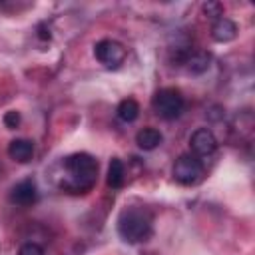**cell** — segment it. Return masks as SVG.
I'll list each match as a JSON object with an SVG mask.
<instances>
[{
    "label": "cell",
    "instance_id": "6da1fadb",
    "mask_svg": "<svg viewBox=\"0 0 255 255\" xmlns=\"http://www.w3.org/2000/svg\"><path fill=\"white\" fill-rule=\"evenodd\" d=\"M98 181V161L90 153H72L62 161L60 187L68 193H86Z\"/></svg>",
    "mask_w": 255,
    "mask_h": 255
},
{
    "label": "cell",
    "instance_id": "7a4b0ae2",
    "mask_svg": "<svg viewBox=\"0 0 255 255\" xmlns=\"http://www.w3.org/2000/svg\"><path fill=\"white\" fill-rule=\"evenodd\" d=\"M153 231V215L139 205H131L120 211L118 215V235L126 243L147 241Z\"/></svg>",
    "mask_w": 255,
    "mask_h": 255
},
{
    "label": "cell",
    "instance_id": "3957f363",
    "mask_svg": "<svg viewBox=\"0 0 255 255\" xmlns=\"http://www.w3.org/2000/svg\"><path fill=\"white\" fill-rule=\"evenodd\" d=\"M151 108L161 120H175L183 114L185 100L177 88H161L153 94Z\"/></svg>",
    "mask_w": 255,
    "mask_h": 255
},
{
    "label": "cell",
    "instance_id": "277c9868",
    "mask_svg": "<svg viewBox=\"0 0 255 255\" xmlns=\"http://www.w3.org/2000/svg\"><path fill=\"white\" fill-rule=\"evenodd\" d=\"M203 177V163L193 155H179L173 163V179L181 185H195Z\"/></svg>",
    "mask_w": 255,
    "mask_h": 255
},
{
    "label": "cell",
    "instance_id": "5b68a950",
    "mask_svg": "<svg viewBox=\"0 0 255 255\" xmlns=\"http://www.w3.org/2000/svg\"><path fill=\"white\" fill-rule=\"evenodd\" d=\"M94 56H96V60H98L104 68H108V70H118V68L124 64V60H126V48H124L120 42L106 38V40H100V42L94 46Z\"/></svg>",
    "mask_w": 255,
    "mask_h": 255
},
{
    "label": "cell",
    "instance_id": "8992f818",
    "mask_svg": "<svg viewBox=\"0 0 255 255\" xmlns=\"http://www.w3.org/2000/svg\"><path fill=\"white\" fill-rule=\"evenodd\" d=\"M189 147H191V151H193V157H197V159L201 161V159H207V157H211V155L215 153V149H217V139H215V135H213L211 129H207V128H197V129L191 133V137H189Z\"/></svg>",
    "mask_w": 255,
    "mask_h": 255
},
{
    "label": "cell",
    "instance_id": "52a82bcc",
    "mask_svg": "<svg viewBox=\"0 0 255 255\" xmlns=\"http://www.w3.org/2000/svg\"><path fill=\"white\" fill-rule=\"evenodd\" d=\"M38 201V185L34 179H22L10 189V203L18 207H28Z\"/></svg>",
    "mask_w": 255,
    "mask_h": 255
},
{
    "label": "cell",
    "instance_id": "ba28073f",
    "mask_svg": "<svg viewBox=\"0 0 255 255\" xmlns=\"http://www.w3.org/2000/svg\"><path fill=\"white\" fill-rule=\"evenodd\" d=\"M235 36H237V24H235L233 20H229V18H225V16L213 20L211 38H213L215 42L225 44V42H231Z\"/></svg>",
    "mask_w": 255,
    "mask_h": 255
},
{
    "label": "cell",
    "instance_id": "9c48e42d",
    "mask_svg": "<svg viewBox=\"0 0 255 255\" xmlns=\"http://www.w3.org/2000/svg\"><path fill=\"white\" fill-rule=\"evenodd\" d=\"M8 155L18 163H28L34 157V141L26 137L12 139L8 145Z\"/></svg>",
    "mask_w": 255,
    "mask_h": 255
},
{
    "label": "cell",
    "instance_id": "30bf717a",
    "mask_svg": "<svg viewBox=\"0 0 255 255\" xmlns=\"http://www.w3.org/2000/svg\"><path fill=\"white\" fill-rule=\"evenodd\" d=\"M183 64L187 66V70H189L191 74H203V72H207V68H209V64H211V54L205 52V50L189 52Z\"/></svg>",
    "mask_w": 255,
    "mask_h": 255
},
{
    "label": "cell",
    "instance_id": "8fae6325",
    "mask_svg": "<svg viewBox=\"0 0 255 255\" xmlns=\"http://www.w3.org/2000/svg\"><path fill=\"white\" fill-rule=\"evenodd\" d=\"M161 141H163V135H161L155 128H143V129H139L137 135H135V143H137L141 149H145V151L155 149Z\"/></svg>",
    "mask_w": 255,
    "mask_h": 255
},
{
    "label": "cell",
    "instance_id": "7c38bea8",
    "mask_svg": "<svg viewBox=\"0 0 255 255\" xmlns=\"http://www.w3.org/2000/svg\"><path fill=\"white\" fill-rule=\"evenodd\" d=\"M126 183V167L120 157H112L108 165V185L112 189H120Z\"/></svg>",
    "mask_w": 255,
    "mask_h": 255
},
{
    "label": "cell",
    "instance_id": "4fadbf2b",
    "mask_svg": "<svg viewBox=\"0 0 255 255\" xmlns=\"http://www.w3.org/2000/svg\"><path fill=\"white\" fill-rule=\"evenodd\" d=\"M116 116H118L124 124H131V122H135L137 116H139V104H137L133 98L122 100V102L118 104V108H116Z\"/></svg>",
    "mask_w": 255,
    "mask_h": 255
},
{
    "label": "cell",
    "instance_id": "5bb4252c",
    "mask_svg": "<svg viewBox=\"0 0 255 255\" xmlns=\"http://www.w3.org/2000/svg\"><path fill=\"white\" fill-rule=\"evenodd\" d=\"M201 10H203V14H205L207 18H211V20H217V18L223 16V6H221L219 2H205V4L201 6Z\"/></svg>",
    "mask_w": 255,
    "mask_h": 255
},
{
    "label": "cell",
    "instance_id": "9a60e30c",
    "mask_svg": "<svg viewBox=\"0 0 255 255\" xmlns=\"http://www.w3.org/2000/svg\"><path fill=\"white\" fill-rule=\"evenodd\" d=\"M18 255H46V251H44L42 245H38V243H34V241H28V243H24V245L20 247Z\"/></svg>",
    "mask_w": 255,
    "mask_h": 255
},
{
    "label": "cell",
    "instance_id": "2e32d148",
    "mask_svg": "<svg viewBox=\"0 0 255 255\" xmlns=\"http://www.w3.org/2000/svg\"><path fill=\"white\" fill-rule=\"evenodd\" d=\"M20 112H16V110H10V112H6L4 114V126L8 128V129H16L18 126H20Z\"/></svg>",
    "mask_w": 255,
    "mask_h": 255
}]
</instances>
